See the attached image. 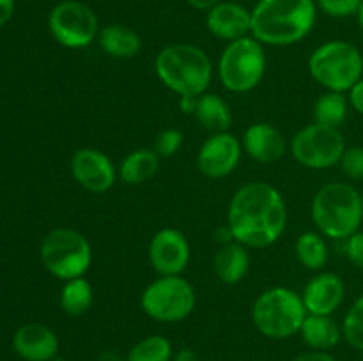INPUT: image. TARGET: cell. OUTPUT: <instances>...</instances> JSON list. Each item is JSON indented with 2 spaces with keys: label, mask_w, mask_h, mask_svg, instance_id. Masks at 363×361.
<instances>
[{
  "label": "cell",
  "mask_w": 363,
  "mask_h": 361,
  "mask_svg": "<svg viewBox=\"0 0 363 361\" xmlns=\"http://www.w3.org/2000/svg\"><path fill=\"white\" fill-rule=\"evenodd\" d=\"M213 237H215L216 243L220 244V246H223V244H229L234 241V236H233V230H230V227L227 225H222L218 227V229H215V232H213Z\"/></svg>",
  "instance_id": "e575fe53"
},
{
  "label": "cell",
  "mask_w": 363,
  "mask_h": 361,
  "mask_svg": "<svg viewBox=\"0 0 363 361\" xmlns=\"http://www.w3.org/2000/svg\"><path fill=\"white\" fill-rule=\"evenodd\" d=\"M195 106H197V98H179L181 112L191 113V115H194Z\"/></svg>",
  "instance_id": "ab89813d"
},
{
  "label": "cell",
  "mask_w": 363,
  "mask_h": 361,
  "mask_svg": "<svg viewBox=\"0 0 363 361\" xmlns=\"http://www.w3.org/2000/svg\"><path fill=\"white\" fill-rule=\"evenodd\" d=\"M149 264L160 276L183 275L190 264L191 248L179 229L167 227L152 236L147 248Z\"/></svg>",
  "instance_id": "4fadbf2b"
},
{
  "label": "cell",
  "mask_w": 363,
  "mask_h": 361,
  "mask_svg": "<svg viewBox=\"0 0 363 361\" xmlns=\"http://www.w3.org/2000/svg\"><path fill=\"white\" fill-rule=\"evenodd\" d=\"M155 71L160 81L179 98L206 94L213 80V62L201 46L176 42L156 53Z\"/></svg>",
  "instance_id": "3957f363"
},
{
  "label": "cell",
  "mask_w": 363,
  "mask_h": 361,
  "mask_svg": "<svg viewBox=\"0 0 363 361\" xmlns=\"http://www.w3.org/2000/svg\"><path fill=\"white\" fill-rule=\"evenodd\" d=\"M307 315L301 296L289 287L266 289L252 306L255 329L269 340H287L300 333Z\"/></svg>",
  "instance_id": "5b68a950"
},
{
  "label": "cell",
  "mask_w": 363,
  "mask_h": 361,
  "mask_svg": "<svg viewBox=\"0 0 363 361\" xmlns=\"http://www.w3.org/2000/svg\"><path fill=\"white\" fill-rule=\"evenodd\" d=\"M358 23H360V28H362V32H363V2H362V7H360V11H358Z\"/></svg>",
  "instance_id": "60d3db41"
},
{
  "label": "cell",
  "mask_w": 363,
  "mask_h": 361,
  "mask_svg": "<svg viewBox=\"0 0 363 361\" xmlns=\"http://www.w3.org/2000/svg\"><path fill=\"white\" fill-rule=\"evenodd\" d=\"M363 0H315L319 9L332 18H350L358 14Z\"/></svg>",
  "instance_id": "4dcf8cb0"
},
{
  "label": "cell",
  "mask_w": 363,
  "mask_h": 361,
  "mask_svg": "<svg viewBox=\"0 0 363 361\" xmlns=\"http://www.w3.org/2000/svg\"><path fill=\"white\" fill-rule=\"evenodd\" d=\"M293 361H337L333 354H330L328 350H307V353H301L300 356L294 357Z\"/></svg>",
  "instance_id": "836d02e7"
},
{
  "label": "cell",
  "mask_w": 363,
  "mask_h": 361,
  "mask_svg": "<svg viewBox=\"0 0 363 361\" xmlns=\"http://www.w3.org/2000/svg\"><path fill=\"white\" fill-rule=\"evenodd\" d=\"M98 42L103 52L112 59H133L142 48V39L133 28L121 23L106 25L99 30Z\"/></svg>",
  "instance_id": "ffe728a7"
},
{
  "label": "cell",
  "mask_w": 363,
  "mask_h": 361,
  "mask_svg": "<svg viewBox=\"0 0 363 361\" xmlns=\"http://www.w3.org/2000/svg\"><path fill=\"white\" fill-rule=\"evenodd\" d=\"M227 225L234 241L243 246L254 250L272 246L286 232V200L273 184L264 180L243 184L230 198Z\"/></svg>",
  "instance_id": "6da1fadb"
},
{
  "label": "cell",
  "mask_w": 363,
  "mask_h": 361,
  "mask_svg": "<svg viewBox=\"0 0 363 361\" xmlns=\"http://www.w3.org/2000/svg\"><path fill=\"white\" fill-rule=\"evenodd\" d=\"M342 336L353 349L363 350V294L344 315Z\"/></svg>",
  "instance_id": "83f0119b"
},
{
  "label": "cell",
  "mask_w": 363,
  "mask_h": 361,
  "mask_svg": "<svg viewBox=\"0 0 363 361\" xmlns=\"http://www.w3.org/2000/svg\"><path fill=\"white\" fill-rule=\"evenodd\" d=\"M48 28L60 46L82 50L91 46L99 35V21L94 11L78 0H62L48 16Z\"/></svg>",
  "instance_id": "8fae6325"
},
{
  "label": "cell",
  "mask_w": 363,
  "mask_h": 361,
  "mask_svg": "<svg viewBox=\"0 0 363 361\" xmlns=\"http://www.w3.org/2000/svg\"><path fill=\"white\" fill-rule=\"evenodd\" d=\"M13 349L25 361H52L59 356V336L39 322H27L13 335Z\"/></svg>",
  "instance_id": "9a60e30c"
},
{
  "label": "cell",
  "mask_w": 363,
  "mask_h": 361,
  "mask_svg": "<svg viewBox=\"0 0 363 361\" xmlns=\"http://www.w3.org/2000/svg\"><path fill=\"white\" fill-rule=\"evenodd\" d=\"M94 303V289L85 276L64 282L60 289V308L69 317H80L87 314Z\"/></svg>",
  "instance_id": "cb8c5ba5"
},
{
  "label": "cell",
  "mask_w": 363,
  "mask_h": 361,
  "mask_svg": "<svg viewBox=\"0 0 363 361\" xmlns=\"http://www.w3.org/2000/svg\"><path fill=\"white\" fill-rule=\"evenodd\" d=\"M52 361H67V360H66V357H60V356H57L55 360H52Z\"/></svg>",
  "instance_id": "b9f144b4"
},
{
  "label": "cell",
  "mask_w": 363,
  "mask_h": 361,
  "mask_svg": "<svg viewBox=\"0 0 363 361\" xmlns=\"http://www.w3.org/2000/svg\"><path fill=\"white\" fill-rule=\"evenodd\" d=\"M160 170V156L155 149H135L117 166V173L123 183L140 186L149 183Z\"/></svg>",
  "instance_id": "7402d4cb"
},
{
  "label": "cell",
  "mask_w": 363,
  "mask_h": 361,
  "mask_svg": "<svg viewBox=\"0 0 363 361\" xmlns=\"http://www.w3.org/2000/svg\"><path fill=\"white\" fill-rule=\"evenodd\" d=\"M206 27L215 38L222 41L252 35V11L238 2H218L206 14Z\"/></svg>",
  "instance_id": "e0dca14e"
},
{
  "label": "cell",
  "mask_w": 363,
  "mask_h": 361,
  "mask_svg": "<svg viewBox=\"0 0 363 361\" xmlns=\"http://www.w3.org/2000/svg\"><path fill=\"white\" fill-rule=\"evenodd\" d=\"M350 106V99L344 96V92L326 91L325 94L319 96L314 105V122L340 130L347 119Z\"/></svg>",
  "instance_id": "484cf974"
},
{
  "label": "cell",
  "mask_w": 363,
  "mask_h": 361,
  "mask_svg": "<svg viewBox=\"0 0 363 361\" xmlns=\"http://www.w3.org/2000/svg\"><path fill=\"white\" fill-rule=\"evenodd\" d=\"M197 304L195 287L176 276H160L149 283L140 296V308L149 319L156 322H181L190 317Z\"/></svg>",
  "instance_id": "9c48e42d"
},
{
  "label": "cell",
  "mask_w": 363,
  "mask_h": 361,
  "mask_svg": "<svg viewBox=\"0 0 363 361\" xmlns=\"http://www.w3.org/2000/svg\"><path fill=\"white\" fill-rule=\"evenodd\" d=\"M303 342L314 350H330L339 345L342 336V326L335 322L332 315L308 314L300 329Z\"/></svg>",
  "instance_id": "44dd1931"
},
{
  "label": "cell",
  "mask_w": 363,
  "mask_h": 361,
  "mask_svg": "<svg viewBox=\"0 0 363 361\" xmlns=\"http://www.w3.org/2000/svg\"><path fill=\"white\" fill-rule=\"evenodd\" d=\"M347 99H350V105L353 106L354 112L363 115V78L354 84V87L350 91Z\"/></svg>",
  "instance_id": "d6a6232c"
},
{
  "label": "cell",
  "mask_w": 363,
  "mask_h": 361,
  "mask_svg": "<svg viewBox=\"0 0 363 361\" xmlns=\"http://www.w3.org/2000/svg\"><path fill=\"white\" fill-rule=\"evenodd\" d=\"M184 2L188 4V6H191L194 9H199V11H206L208 13L211 7H215L216 4L222 2V0H184Z\"/></svg>",
  "instance_id": "74e56055"
},
{
  "label": "cell",
  "mask_w": 363,
  "mask_h": 361,
  "mask_svg": "<svg viewBox=\"0 0 363 361\" xmlns=\"http://www.w3.org/2000/svg\"><path fill=\"white\" fill-rule=\"evenodd\" d=\"M172 361H201V360H199V354L195 353L194 349H190V347H183V349H179L177 353H174Z\"/></svg>",
  "instance_id": "8d00e7d4"
},
{
  "label": "cell",
  "mask_w": 363,
  "mask_h": 361,
  "mask_svg": "<svg viewBox=\"0 0 363 361\" xmlns=\"http://www.w3.org/2000/svg\"><path fill=\"white\" fill-rule=\"evenodd\" d=\"M266 69L268 57L264 45L254 35L227 42L216 66L222 85L234 94H247L254 91L264 78Z\"/></svg>",
  "instance_id": "52a82bcc"
},
{
  "label": "cell",
  "mask_w": 363,
  "mask_h": 361,
  "mask_svg": "<svg viewBox=\"0 0 363 361\" xmlns=\"http://www.w3.org/2000/svg\"><path fill=\"white\" fill-rule=\"evenodd\" d=\"M308 73L326 91L350 92L363 78V55L353 42L332 39L311 53Z\"/></svg>",
  "instance_id": "8992f818"
},
{
  "label": "cell",
  "mask_w": 363,
  "mask_h": 361,
  "mask_svg": "<svg viewBox=\"0 0 363 361\" xmlns=\"http://www.w3.org/2000/svg\"><path fill=\"white\" fill-rule=\"evenodd\" d=\"M183 133L176 127H167L160 131L155 142V151L160 158H172L183 145Z\"/></svg>",
  "instance_id": "f1b7e54d"
},
{
  "label": "cell",
  "mask_w": 363,
  "mask_h": 361,
  "mask_svg": "<svg viewBox=\"0 0 363 361\" xmlns=\"http://www.w3.org/2000/svg\"><path fill=\"white\" fill-rule=\"evenodd\" d=\"M39 257L50 275L67 282L85 276L89 271L92 264V246L80 230L59 227L43 237Z\"/></svg>",
  "instance_id": "ba28073f"
},
{
  "label": "cell",
  "mask_w": 363,
  "mask_h": 361,
  "mask_svg": "<svg viewBox=\"0 0 363 361\" xmlns=\"http://www.w3.org/2000/svg\"><path fill=\"white\" fill-rule=\"evenodd\" d=\"M172 343L163 335H149L138 340L126 354V361H172Z\"/></svg>",
  "instance_id": "4316f807"
},
{
  "label": "cell",
  "mask_w": 363,
  "mask_h": 361,
  "mask_svg": "<svg viewBox=\"0 0 363 361\" xmlns=\"http://www.w3.org/2000/svg\"><path fill=\"white\" fill-rule=\"evenodd\" d=\"M311 216L319 234L335 241L350 239L363 222L362 197L350 183H326L315 191Z\"/></svg>",
  "instance_id": "277c9868"
},
{
  "label": "cell",
  "mask_w": 363,
  "mask_h": 361,
  "mask_svg": "<svg viewBox=\"0 0 363 361\" xmlns=\"http://www.w3.org/2000/svg\"><path fill=\"white\" fill-rule=\"evenodd\" d=\"M346 297L344 280L335 273H319L301 292L305 308L312 315H333Z\"/></svg>",
  "instance_id": "2e32d148"
},
{
  "label": "cell",
  "mask_w": 363,
  "mask_h": 361,
  "mask_svg": "<svg viewBox=\"0 0 363 361\" xmlns=\"http://www.w3.org/2000/svg\"><path fill=\"white\" fill-rule=\"evenodd\" d=\"M318 18L315 0H259L252 9V35L268 46L303 41Z\"/></svg>",
  "instance_id": "7a4b0ae2"
},
{
  "label": "cell",
  "mask_w": 363,
  "mask_h": 361,
  "mask_svg": "<svg viewBox=\"0 0 363 361\" xmlns=\"http://www.w3.org/2000/svg\"><path fill=\"white\" fill-rule=\"evenodd\" d=\"M339 165L347 179L363 180V147H346Z\"/></svg>",
  "instance_id": "f546056e"
},
{
  "label": "cell",
  "mask_w": 363,
  "mask_h": 361,
  "mask_svg": "<svg viewBox=\"0 0 363 361\" xmlns=\"http://www.w3.org/2000/svg\"><path fill=\"white\" fill-rule=\"evenodd\" d=\"M69 170L73 179L85 191H91L96 195L112 190L117 177H119L117 166L113 165L110 156L96 147L77 149L71 156Z\"/></svg>",
  "instance_id": "7c38bea8"
},
{
  "label": "cell",
  "mask_w": 363,
  "mask_h": 361,
  "mask_svg": "<svg viewBox=\"0 0 363 361\" xmlns=\"http://www.w3.org/2000/svg\"><path fill=\"white\" fill-rule=\"evenodd\" d=\"M194 115L211 134L225 133L233 126V112H230L229 103L222 96L213 94V92L199 96Z\"/></svg>",
  "instance_id": "603a6c76"
},
{
  "label": "cell",
  "mask_w": 363,
  "mask_h": 361,
  "mask_svg": "<svg viewBox=\"0 0 363 361\" xmlns=\"http://www.w3.org/2000/svg\"><path fill=\"white\" fill-rule=\"evenodd\" d=\"M14 14V0H0V28L6 23H9V20Z\"/></svg>",
  "instance_id": "d590c367"
},
{
  "label": "cell",
  "mask_w": 363,
  "mask_h": 361,
  "mask_svg": "<svg viewBox=\"0 0 363 361\" xmlns=\"http://www.w3.org/2000/svg\"><path fill=\"white\" fill-rule=\"evenodd\" d=\"M243 145L233 133H215L206 138L197 152V168L208 179H223L238 168Z\"/></svg>",
  "instance_id": "5bb4252c"
},
{
  "label": "cell",
  "mask_w": 363,
  "mask_h": 361,
  "mask_svg": "<svg viewBox=\"0 0 363 361\" xmlns=\"http://www.w3.org/2000/svg\"><path fill=\"white\" fill-rule=\"evenodd\" d=\"M213 271L216 278L225 285H236L250 271V253L248 248L238 241L223 244L213 257Z\"/></svg>",
  "instance_id": "d6986e66"
},
{
  "label": "cell",
  "mask_w": 363,
  "mask_h": 361,
  "mask_svg": "<svg viewBox=\"0 0 363 361\" xmlns=\"http://www.w3.org/2000/svg\"><path fill=\"white\" fill-rule=\"evenodd\" d=\"M346 255L353 265L358 269H363V232L358 230L357 234L346 239Z\"/></svg>",
  "instance_id": "1f68e13d"
},
{
  "label": "cell",
  "mask_w": 363,
  "mask_h": 361,
  "mask_svg": "<svg viewBox=\"0 0 363 361\" xmlns=\"http://www.w3.org/2000/svg\"><path fill=\"white\" fill-rule=\"evenodd\" d=\"M360 197H362V209H363V190H362V193H360Z\"/></svg>",
  "instance_id": "7bdbcfd3"
},
{
  "label": "cell",
  "mask_w": 363,
  "mask_h": 361,
  "mask_svg": "<svg viewBox=\"0 0 363 361\" xmlns=\"http://www.w3.org/2000/svg\"><path fill=\"white\" fill-rule=\"evenodd\" d=\"M243 152L255 163H275L287 152V142L282 131L269 122H254L245 130L241 138Z\"/></svg>",
  "instance_id": "ac0fdd59"
},
{
  "label": "cell",
  "mask_w": 363,
  "mask_h": 361,
  "mask_svg": "<svg viewBox=\"0 0 363 361\" xmlns=\"http://www.w3.org/2000/svg\"><path fill=\"white\" fill-rule=\"evenodd\" d=\"M289 151L305 168L326 170L339 165L346 151V140L337 127L312 122L294 134Z\"/></svg>",
  "instance_id": "30bf717a"
},
{
  "label": "cell",
  "mask_w": 363,
  "mask_h": 361,
  "mask_svg": "<svg viewBox=\"0 0 363 361\" xmlns=\"http://www.w3.org/2000/svg\"><path fill=\"white\" fill-rule=\"evenodd\" d=\"M294 253L300 264L308 271H319L328 262V244L319 232H303L294 243Z\"/></svg>",
  "instance_id": "d4e9b609"
},
{
  "label": "cell",
  "mask_w": 363,
  "mask_h": 361,
  "mask_svg": "<svg viewBox=\"0 0 363 361\" xmlns=\"http://www.w3.org/2000/svg\"><path fill=\"white\" fill-rule=\"evenodd\" d=\"M96 361H126V356H123L117 350H103L98 354Z\"/></svg>",
  "instance_id": "f35d334b"
}]
</instances>
